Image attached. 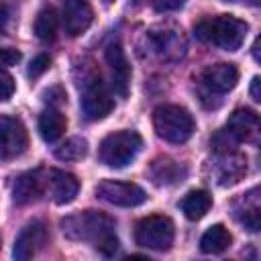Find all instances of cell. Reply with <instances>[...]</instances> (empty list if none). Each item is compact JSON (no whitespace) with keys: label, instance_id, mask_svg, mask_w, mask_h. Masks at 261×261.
<instances>
[{"label":"cell","instance_id":"6da1fadb","mask_svg":"<svg viewBox=\"0 0 261 261\" xmlns=\"http://www.w3.org/2000/svg\"><path fill=\"white\" fill-rule=\"evenodd\" d=\"M61 230L71 241H90L94 247L110 257L118 249V239L114 234V218L98 210H86L61 220Z\"/></svg>","mask_w":261,"mask_h":261},{"label":"cell","instance_id":"7a4b0ae2","mask_svg":"<svg viewBox=\"0 0 261 261\" xmlns=\"http://www.w3.org/2000/svg\"><path fill=\"white\" fill-rule=\"evenodd\" d=\"M247 31H249L247 22L232 14H218V16L202 18L194 27V33L200 41L214 45L218 49H224V51H237L243 45Z\"/></svg>","mask_w":261,"mask_h":261},{"label":"cell","instance_id":"3957f363","mask_svg":"<svg viewBox=\"0 0 261 261\" xmlns=\"http://www.w3.org/2000/svg\"><path fill=\"white\" fill-rule=\"evenodd\" d=\"M153 126H155L157 137H161L167 143H177V145L186 143L196 130V122L190 110L177 104L157 106L153 112Z\"/></svg>","mask_w":261,"mask_h":261},{"label":"cell","instance_id":"277c9868","mask_svg":"<svg viewBox=\"0 0 261 261\" xmlns=\"http://www.w3.org/2000/svg\"><path fill=\"white\" fill-rule=\"evenodd\" d=\"M143 139L137 130H116L102 139L98 147V157L108 167H124L128 165L141 151Z\"/></svg>","mask_w":261,"mask_h":261},{"label":"cell","instance_id":"5b68a950","mask_svg":"<svg viewBox=\"0 0 261 261\" xmlns=\"http://www.w3.org/2000/svg\"><path fill=\"white\" fill-rule=\"evenodd\" d=\"M175 237V226L171 218L163 214H153L137 222L135 228V241L137 245L153 251H167L173 243Z\"/></svg>","mask_w":261,"mask_h":261},{"label":"cell","instance_id":"8992f818","mask_svg":"<svg viewBox=\"0 0 261 261\" xmlns=\"http://www.w3.org/2000/svg\"><path fill=\"white\" fill-rule=\"evenodd\" d=\"M80 104H82V112L88 120H102L112 112L114 100H112L108 88L104 86L100 73L94 71L84 77Z\"/></svg>","mask_w":261,"mask_h":261},{"label":"cell","instance_id":"52a82bcc","mask_svg":"<svg viewBox=\"0 0 261 261\" xmlns=\"http://www.w3.org/2000/svg\"><path fill=\"white\" fill-rule=\"evenodd\" d=\"M96 196L108 204L120 206V208H133L147 200V194L141 186L128 184V181H116V179H104L96 186Z\"/></svg>","mask_w":261,"mask_h":261},{"label":"cell","instance_id":"ba28073f","mask_svg":"<svg viewBox=\"0 0 261 261\" xmlns=\"http://www.w3.org/2000/svg\"><path fill=\"white\" fill-rule=\"evenodd\" d=\"M29 135L24 124L14 116H0V159H14L24 153Z\"/></svg>","mask_w":261,"mask_h":261},{"label":"cell","instance_id":"9c48e42d","mask_svg":"<svg viewBox=\"0 0 261 261\" xmlns=\"http://www.w3.org/2000/svg\"><path fill=\"white\" fill-rule=\"evenodd\" d=\"M49 241V232H47V226L39 220H33L29 222L16 237L14 241V249H12V255L14 259L18 261H27L31 257H35L41 249H45Z\"/></svg>","mask_w":261,"mask_h":261},{"label":"cell","instance_id":"30bf717a","mask_svg":"<svg viewBox=\"0 0 261 261\" xmlns=\"http://www.w3.org/2000/svg\"><path fill=\"white\" fill-rule=\"evenodd\" d=\"M106 63L110 69V77H112V88L116 90V94L120 98L128 96V88H130V65L128 59L124 55V49L120 47V43H110L106 47Z\"/></svg>","mask_w":261,"mask_h":261},{"label":"cell","instance_id":"8fae6325","mask_svg":"<svg viewBox=\"0 0 261 261\" xmlns=\"http://www.w3.org/2000/svg\"><path fill=\"white\" fill-rule=\"evenodd\" d=\"M43 177H45V194H49V198L55 204H69L80 192V181L75 179V175L67 171L49 169L43 171Z\"/></svg>","mask_w":261,"mask_h":261},{"label":"cell","instance_id":"7c38bea8","mask_svg":"<svg viewBox=\"0 0 261 261\" xmlns=\"http://www.w3.org/2000/svg\"><path fill=\"white\" fill-rule=\"evenodd\" d=\"M239 82V69L234 63H214L204 67L200 73V84L210 94H226Z\"/></svg>","mask_w":261,"mask_h":261},{"label":"cell","instance_id":"4fadbf2b","mask_svg":"<svg viewBox=\"0 0 261 261\" xmlns=\"http://www.w3.org/2000/svg\"><path fill=\"white\" fill-rule=\"evenodd\" d=\"M63 27L71 37L82 35L94 20V10L88 0H63L61 8Z\"/></svg>","mask_w":261,"mask_h":261},{"label":"cell","instance_id":"5bb4252c","mask_svg":"<svg viewBox=\"0 0 261 261\" xmlns=\"http://www.w3.org/2000/svg\"><path fill=\"white\" fill-rule=\"evenodd\" d=\"M259 133V116L253 110L247 108H239L230 114L226 126H224V135L232 141V143H241V141H253Z\"/></svg>","mask_w":261,"mask_h":261},{"label":"cell","instance_id":"9a60e30c","mask_svg":"<svg viewBox=\"0 0 261 261\" xmlns=\"http://www.w3.org/2000/svg\"><path fill=\"white\" fill-rule=\"evenodd\" d=\"M43 194H45V177H43V169L27 171V173H22V175L14 181L12 198H14V202L20 204V206L39 200Z\"/></svg>","mask_w":261,"mask_h":261},{"label":"cell","instance_id":"2e32d148","mask_svg":"<svg viewBox=\"0 0 261 261\" xmlns=\"http://www.w3.org/2000/svg\"><path fill=\"white\" fill-rule=\"evenodd\" d=\"M149 41H151L153 51L163 59H177V57H181V53L186 49L181 31H175V29H163L161 33L151 31Z\"/></svg>","mask_w":261,"mask_h":261},{"label":"cell","instance_id":"e0dca14e","mask_svg":"<svg viewBox=\"0 0 261 261\" xmlns=\"http://www.w3.org/2000/svg\"><path fill=\"white\" fill-rule=\"evenodd\" d=\"M259 190H251L247 192L237 204H234V216L239 218V222L249 228L251 232H257L261 226V206H259Z\"/></svg>","mask_w":261,"mask_h":261},{"label":"cell","instance_id":"ac0fdd59","mask_svg":"<svg viewBox=\"0 0 261 261\" xmlns=\"http://www.w3.org/2000/svg\"><path fill=\"white\" fill-rule=\"evenodd\" d=\"M149 175H151L153 184H157V186H169V184L181 181V177L186 175V169L179 163H175V161H171L167 157H159V159H155L151 163Z\"/></svg>","mask_w":261,"mask_h":261},{"label":"cell","instance_id":"d6986e66","mask_svg":"<svg viewBox=\"0 0 261 261\" xmlns=\"http://www.w3.org/2000/svg\"><path fill=\"white\" fill-rule=\"evenodd\" d=\"M210 206H212V196H210L206 190H192V192H188V194L181 198V202H179L181 212H184L186 218H190V220H200V218H204V216L208 214Z\"/></svg>","mask_w":261,"mask_h":261},{"label":"cell","instance_id":"ffe728a7","mask_svg":"<svg viewBox=\"0 0 261 261\" xmlns=\"http://www.w3.org/2000/svg\"><path fill=\"white\" fill-rule=\"evenodd\" d=\"M65 126H67V120L57 108H47L39 116V133L47 143H55L65 133Z\"/></svg>","mask_w":261,"mask_h":261},{"label":"cell","instance_id":"44dd1931","mask_svg":"<svg viewBox=\"0 0 261 261\" xmlns=\"http://www.w3.org/2000/svg\"><path fill=\"white\" fill-rule=\"evenodd\" d=\"M232 243V237L228 232V228H224L222 224H214L210 226L202 239H200V249L202 253H208V255H216V253H222L230 247Z\"/></svg>","mask_w":261,"mask_h":261},{"label":"cell","instance_id":"7402d4cb","mask_svg":"<svg viewBox=\"0 0 261 261\" xmlns=\"http://www.w3.org/2000/svg\"><path fill=\"white\" fill-rule=\"evenodd\" d=\"M247 171V163L243 157L232 155L230 151L222 153V163H220V173H218V184L220 186H230L237 184L243 173Z\"/></svg>","mask_w":261,"mask_h":261},{"label":"cell","instance_id":"603a6c76","mask_svg":"<svg viewBox=\"0 0 261 261\" xmlns=\"http://www.w3.org/2000/svg\"><path fill=\"white\" fill-rule=\"evenodd\" d=\"M57 31H59V16H57L55 8H51V6L43 8L35 18V35L41 41L49 43L57 37Z\"/></svg>","mask_w":261,"mask_h":261},{"label":"cell","instance_id":"cb8c5ba5","mask_svg":"<svg viewBox=\"0 0 261 261\" xmlns=\"http://www.w3.org/2000/svg\"><path fill=\"white\" fill-rule=\"evenodd\" d=\"M86 153H88V141L84 137H71L55 149V157L61 161H77L86 157Z\"/></svg>","mask_w":261,"mask_h":261},{"label":"cell","instance_id":"d4e9b609","mask_svg":"<svg viewBox=\"0 0 261 261\" xmlns=\"http://www.w3.org/2000/svg\"><path fill=\"white\" fill-rule=\"evenodd\" d=\"M14 94V80L6 71V67H0V102H6Z\"/></svg>","mask_w":261,"mask_h":261},{"label":"cell","instance_id":"484cf974","mask_svg":"<svg viewBox=\"0 0 261 261\" xmlns=\"http://www.w3.org/2000/svg\"><path fill=\"white\" fill-rule=\"evenodd\" d=\"M49 65H51L49 55H45V53L37 55V57L31 61V65H29V77H39L43 71L49 69Z\"/></svg>","mask_w":261,"mask_h":261},{"label":"cell","instance_id":"4316f807","mask_svg":"<svg viewBox=\"0 0 261 261\" xmlns=\"http://www.w3.org/2000/svg\"><path fill=\"white\" fill-rule=\"evenodd\" d=\"M20 61V51L16 49H0V67H10Z\"/></svg>","mask_w":261,"mask_h":261},{"label":"cell","instance_id":"83f0119b","mask_svg":"<svg viewBox=\"0 0 261 261\" xmlns=\"http://www.w3.org/2000/svg\"><path fill=\"white\" fill-rule=\"evenodd\" d=\"M186 0H153L155 10L159 12H169V10H177Z\"/></svg>","mask_w":261,"mask_h":261},{"label":"cell","instance_id":"f1b7e54d","mask_svg":"<svg viewBox=\"0 0 261 261\" xmlns=\"http://www.w3.org/2000/svg\"><path fill=\"white\" fill-rule=\"evenodd\" d=\"M10 16H12L10 6H8V4H0V31L6 29V24L10 22Z\"/></svg>","mask_w":261,"mask_h":261},{"label":"cell","instance_id":"f546056e","mask_svg":"<svg viewBox=\"0 0 261 261\" xmlns=\"http://www.w3.org/2000/svg\"><path fill=\"white\" fill-rule=\"evenodd\" d=\"M259 84H261V82H259V77L255 75V77H253V82H251V98H253L255 102H259V100H261V92H259Z\"/></svg>","mask_w":261,"mask_h":261},{"label":"cell","instance_id":"4dcf8cb0","mask_svg":"<svg viewBox=\"0 0 261 261\" xmlns=\"http://www.w3.org/2000/svg\"><path fill=\"white\" fill-rule=\"evenodd\" d=\"M253 55H255V59L259 61V39H257L255 45H253Z\"/></svg>","mask_w":261,"mask_h":261},{"label":"cell","instance_id":"1f68e13d","mask_svg":"<svg viewBox=\"0 0 261 261\" xmlns=\"http://www.w3.org/2000/svg\"><path fill=\"white\" fill-rule=\"evenodd\" d=\"M104 2H112V0H104Z\"/></svg>","mask_w":261,"mask_h":261}]
</instances>
